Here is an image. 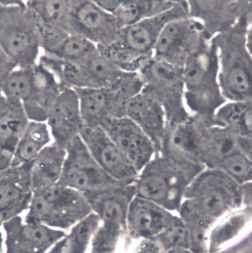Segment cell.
Returning a JSON list of instances; mask_svg holds the SVG:
<instances>
[{
    "label": "cell",
    "instance_id": "8",
    "mask_svg": "<svg viewBox=\"0 0 252 253\" xmlns=\"http://www.w3.org/2000/svg\"><path fill=\"white\" fill-rule=\"evenodd\" d=\"M125 73L99 49L76 62H65L63 77L74 88L109 90L123 80ZM125 76V75H123Z\"/></svg>",
    "mask_w": 252,
    "mask_h": 253
},
{
    "label": "cell",
    "instance_id": "15",
    "mask_svg": "<svg viewBox=\"0 0 252 253\" xmlns=\"http://www.w3.org/2000/svg\"><path fill=\"white\" fill-rule=\"evenodd\" d=\"M194 22L185 16L171 21L163 29L157 41L153 56L176 66L184 63L191 54L196 33Z\"/></svg>",
    "mask_w": 252,
    "mask_h": 253
},
{
    "label": "cell",
    "instance_id": "19",
    "mask_svg": "<svg viewBox=\"0 0 252 253\" xmlns=\"http://www.w3.org/2000/svg\"><path fill=\"white\" fill-rule=\"evenodd\" d=\"M66 149L55 142L47 145L32 163L33 192L57 184L66 157Z\"/></svg>",
    "mask_w": 252,
    "mask_h": 253
},
{
    "label": "cell",
    "instance_id": "12",
    "mask_svg": "<svg viewBox=\"0 0 252 253\" xmlns=\"http://www.w3.org/2000/svg\"><path fill=\"white\" fill-rule=\"evenodd\" d=\"M32 163L11 167L1 171V224L19 216L29 208L33 196L31 173Z\"/></svg>",
    "mask_w": 252,
    "mask_h": 253
},
{
    "label": "cell",
    "instance_id": "7",
    "mask_svg": "<svg viewBox=\"0 0 252 253\" xmlns=\"http://www.w3.org/2000/svg\"><path fill=\"white\" fill-rule=\"evenodd\" d=\"M80 136L92 156L110 177L124 183L136 181L139 174L136 167L100 126L83 125Z\"/></svg>",
    "mask_w": 252,
    "mask_h": 253
},
{
    "label": "cell",
    "instance_id": "17",
    "mask_svg": "<svg viewBox=\"0 0 252 253\" xmlns=\"http://www.w3.org/2000/svg\"><path fill=\"white\" fill-rule=\"evenodd\" d=\"M34 90L23 105L30 121L46 122L61 91V80L56 75L45 69H39L34 72Z\"/></svg>",
    "mask_w": 252,
    "mask_h": 253
},
{
    "label": "cell",
    "instance_id": "33",
    "mask_svg": "<svg viewBox=\"0 0 252 253\" xmlns=\"http://www.w3.org/2000/svg\"><path fill=\"white\" fill-rule=\"evenodd\" d=\"M123 1H93L94 3L100 8L107 13L115 16Z\"/></svg>",
    "mask_w": 252,
    "mask_h": 253
},
{
    "label": "cell",
    "instance_id": "24",
    "mask_svg": "<svg viewBox=\"0 0 252 253\" xmlns=\"http://www.w3.org/2000/svg\"><path fill=\"white\" fill-rule=\"evenodd\" d=\"M92 212L75 224L62 239V253H86L92 241L100 220Z\"/></svg>",
    "mask_w": 252,
    "mask_h": 253
},
{
    "label": "cell",
    "instance_id": "5",
    "mask_svg": "<svg viewBox=\"0 0 252 253\" xmlns=\"http://www.w3.org/2000/svg\"><path fill=\"white\" fill-rule=\"evenodd\" d=\"M182 207L191 214L216 217L232 202L241 201L242 186L216 168H206L188 186Z\"/></svg>",
    "mask_w": 252,
    "mask_h": 253
},
{
    "label": "cell",
    "instance_id": "14",
    "mask_svg": "<svg viewBox=\"0 0 252 253\" xmlns=\"http://www.w3.org/2000/svg\"><path fill=\"white\" fill-rule=\"evenodd\" d=\"M125 113L150 138L156 153H160L167 131L166 115L160 102L153 95L140 92L129 100Z\"/></svg>",
    "mask_w": 252,
    "mask_h": 253
},
{
    "label": "cell",
    "instance_id": "9",
    "mask_svg": "<svg viewBox=\"0 0 252 253\" xmlns=\"http://www.w3.org/2000/svg\"><path fill=\"white\" fill-rule=\"evenodd\" d=\"M65 30H75L99 46L107 47L117 40L121 31L118 20L113 14L103 11L93 1L72 2Z\"/></svg>",
    "mask_w": 252,
    "mask_h": 253
},
{
    "label": "cell",
    "instance_id": "3",
    "mask_svg": "<svg viewBox=\"0 0 252 253\" xmlns=\"http://www.w3.org/2000/svg\"><path fill=\"white\" fill-rule=\"evenodd\" d=\"M187 5L176 3L173 7L132 26L122 28L117 40L101 50L115 63H127L153 55L158 38L165 26L171 21L187 16Z\"/></svg>",
    "mask_w": 252,
    "mask_h": 253
},
{
    "label": "cell",
    "instance_id": "2",
    "mask_svg": "<svg viewBox=\"0 0 252 253\" xmlns=\"http://www.w3.org/2000/svg\"><path fill=\"white\" fill-rule=\"evenodd\" d=\"M25 222L66 229L92 211L85 195L74 189L56 184L33 192Z\"/></svg>",
    "mask_w": 252,
    "mask_h": 253
},
{
    "label": "cell",
    "instance_id": "30",
    "mask_svg": "<svg viewBox=\"0 0 252 253\" xmlns=\"http://www.w3.org/2000/svg\"><path fill=\"white\" fill-rule=\"evenodd\" d=\"M178 67L166 60L155 58L149 62L142 72L148 79L162 85H172L178 82L182 72H179Z\"/></svg>",
    "mask_w": 252,
    "mask_h": 253
},
{
    "label": "cell",
    "instance_id": "27",
    "mask_svg": "<svg viewBox=\"0 0 252 253\" xmlns=\"http://www.w3.org/2000/svg\"><path fill=\"white\" fill-rule=\"evenodd\" d=\"M28 8L33 16L39 23L60 27L66 25L72 2L68 1H30Z\"/></svg>",
    "mask_w": 252,
    "mask_h": 253
},
{
    "label": "cell",
    "instance_id": "28",
    "mask_svg": "<svg viewBox=\"0 0 252 253\" xmlns=\"http://www.w3.org/2000/svg\"><path fill=\"white\" fill-rule=\"evenodd\" d=\"M97 50L95 43L90 40L72 35L51 53L65 62H76L85 59Z\"/></svg>",
    "mask_w": 252,
    "mask_h": 253
},
{
    "label": "cell",
    "instance_id": "22",
    "mask_svg": "<svg viewBox=\"0 0 252 253\" xmlns=\"http://www.w3.org/2000/svg\"><path fill=\"white\" fill-rule=\"evenodd\" d=\"M80 103L83 125L90 127L100 126L110 117L108 111V90L73 87Z\"/></svg>",
    "mask_w": 252,
    "mask_h": 253
},
{
    "label": "cell",
    "instance_id": "1",
    "mask_svg": "<svg viewBox=\"0 0 252 253\" xmlns=\"http://www.w3.org/2000/svg\"><path fill=\"white\" fill-rule=\"evenodd\" d=\"M207 167L202 163L163 151L139 172L136 196L168 210L180 208L186 189Z\"/></svg>",
    "mask_w": 252,
    "mask_h": 253
},
{
    "label": "cell",
    "instance_id": "29",
    "mask_svg": "<svg viewBox=\"0 0 252 253\" xmlns=\"http://www.w3.org/2000/svg\"><path fill=\"white\" fill-rule=\"evenodd\" d=\"M224 83L228 95L234 102L249 101L252 83L248 72L243 67L235 66L226 74Z\"/></svg>",
    "mask_w": 252,
    "mask_h": 253
},
{
    "label": "cell",
    "instance_id": "23",
    "mask_svg": "<svg viewBox=\"0 0 252 253\" xmlns=\"http://www.w3.org/2000/svg\"><path fill=\"white\" fill-rule=\"evenodd\" d=\"M176 3L164 1H123L115 16L122 29L169 9Z\"/></svg>",
    "mask_w": 252,
    "mask_h": 253
},
{
    "label": "cell",
    "instance_id": "16",
    "mask_svg": "<svg viewBox=\"0 0 252 253\" xmlns=\"http://www.w3.org/2000/svg\"><path fill=\"white\" fill-rule=\"evenodd\" d=\"M135 182L115 184L84 195L92 211L100 218L117 223L129 212L131 203L137 195Z\"/></svg>",
    "mask_w": 252,
    "mask_h": 253
},
{
    "label": "cell",
    "instance_id": "31",
    "mask_svg": "<svg viewBox=\"0 0 252 253\" xmlns=\"http://www.w3.org/2000/svg\"><path fill=\"white\" fill-rule=\"evenodd\" d=\"M187 237L186 231L182 226H177L168 232L166 239L171 245H180L184 243Z\"/></svg>",
    "mask_w": 252,
    "mask_h": 253
},
{
    "label": "cell",
    "instance_id": "21",
    "mask_svg": "<svg viewBox=\"0 0 252 253\" xmlns=\"http://www.w3.org/2000/svg\"><path fill=\"white\" fill-rule=\"evenodd\" d=\"M214 125L237 136L252 138V102H232L217 112Z\"/></svg>",
    "mask_w": 252,
    "mask_h": 253
},
{
    "label": "cell",
    "instance_id": "13",
    "mask_svg": "<svg viewBox=\"0 0 252 253\" xmlns=\"http://www.w3.org/2000/svg\"><path fill=\"white\" fill-rule=\"evenodd\" d=\"M54 142L65 147L80 135L83 126L78 94L65 87L59 93L47 121Z\"/></svg>",
    "mask_w": 252,
    "mask_h": 253
},
{
    "label": "cell",
    "instance_id": "34",
    "mask_svg": "<svg viewBox=\"0 0 252 253\" xmlns=\"http://www.w3.org/2000/svg\"><path fill=\"white\" fill-rule=\"evenodd\" d=\"M192 240L197 243H202L205 239L204 232L202 229L195 228L192 231Z\"/></svg>",
    "mask_w": 252,
    "mask_h": 253
},
{
    "label": "cell",
    "instance_id": "6",
    "mask_svg": "<svg viewBox=\"0 0 252 253\" xmlns=\"http://www.w3.org/2000/svg\"><path fill=\"white\" fill-rule=\"evenodd\" d=\"M66 151L58 184L86 194L104 187L124 183L114 179L102 169L80 135L69 143Z\"/></svg>",
    "mask_w": 252,
    "mask_h": 253
},
{
    "label": "cell",
    "instance_id": "20",
    "mask_svg": "<svg viewBox=\"0 0 252 253\" xmlns=\"http://www.w3.org/2000/svg\"><path fill=\"white\" fill-rule=\"evenodd\" d=\"M50 140L47 124L30 121L17 144L11 167L32 163L42 150L49 145Z\"/></svg>",
    "mask_w": 252,
    "mask_h": 253
},
{
    "label": "cell",
    "instance_id": "26",
    "mask_svg": "<svg viewBox=\"0 0 252 253\" xmlns=\"http://www.w3.org/2000/svg\"><path fill=\"white\" fill-rule=\"evenodd\" d=\"M34 67L14 70L1 78L2 95L23 103L26 101L34 90Z\"/></svg>",
    "mask_w": 252,
    "mask_h": 253
},
{
    "label": "cell",
    "instance_id": "10",
    "mask_svg": "<svg viewBox=\"0 0 252 253\" xmlns=\"http://www.w3.org/2000/svg\"><path fill=\"white\" fill-rule=\"evenodd\" d=\"M100 127L132 161L140 172L154 157L156 150L150 138L127 117H108Z\"/></svg>",
    "mask_w": 252,
    "mask_h": 253
},
{
    "label": "cell",
    "instance_id": "11",
    "mask_svg": "<svg viewBox=\"0 0 252 253\" xmlns=\"http://www.w3.org/2000/svg\"><path fill=\"white\" fill-rule=\"evenodd\" d=\"M22 221L18 216L2 224L6 253H45L67 236L62 230Z\"/></svg>",
    "mask_w": 252,
    "mask_h": 253
},
{
    "label": "cell",
    "instance_id": "4",
    "mask_svg": "<svg viewBox=\"0 0 252 253\" xmlns=\"http://www.w3.org/2000/svg\"><path fill=\"white\" fill-rule=\"evenodd\" d=\"M22 2L3 1L1 7V51L21 68L34 66L40 37L37 23Z\"/></svg>",
    "mask_w": 252,
    "mask_h": 253
},
{
    "label": "cell",
    "instance_id": "35",
    "mask_svg": "<svg viewBox=\"0 0 252 253\" xmlns=\"http://www.w3.org/2000/svg\"><path fill=\"white\" fill-rule=\"evenodd\" d=\"M248 48L252 54V32L250 33L248 38Z\"/></svg>",
    "mask_w": 252,
    "mask_h": 253
},
{
    "label": "cell",
    "instance_id": "18",
    "mask_svg": "<svg viewBox=\"0 0 252 253\" xmlns=\"http://www.w3.org/2000/svg\"><path fill=\"white\" fill-rule=\"evenodd\" d=\"M1 156L14 157L17 144L30 122L22 101L1 94Z\"/></svg>",
    "mask_w": 252,
    "mask_h": 253
},
{
    "label": "cell",
    "instance_id": "32",
    "mask_svg": "<svg viewBox=\"0 0 252 253\" xmlns=\"http://www.w3.org/2000/svg\"><path fill=\"white\" fill-rule=\"evenodd\" d=\"M236 140L239 148L252 163V138L236 136Z\"/></svg>",
    "mask_w": 252,
    "mask_h": 253
},
{
    "label": "cell",
    "instance_id": "25",
    "mask_svg": "<svg viewBox=\"0 0 252 253\" xmlns=\"http://www.w3.org/2000/svg\"><path fill=\"white\" fill-rule=\"evenodd\" d=\"M214 168L222 171L241 186L252 181V163L237 143L234 148L220 159Z\"/></svg>",
    "mask_w": 252,
    "mask_h": 253
}]
</instances>
